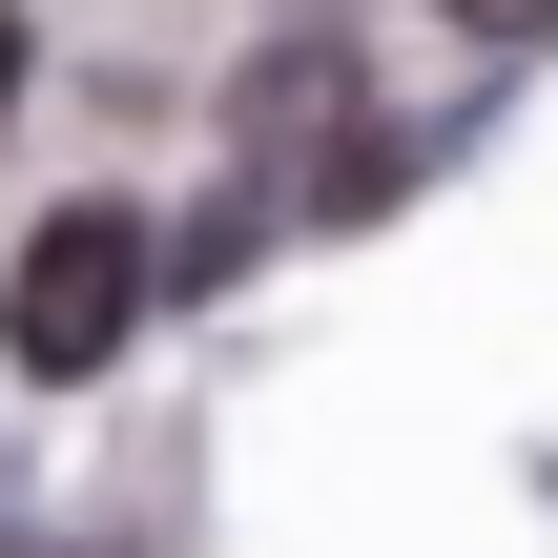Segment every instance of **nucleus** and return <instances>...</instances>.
Listing matches in <instances>:
<instances>
[{"mask_svg": "<svg viewBox=\"0 0 558 558\" xmlns=\"http://www.w3.org/2000/svg\"><path fill=\"white\" fill-rule=\"evenodd\" d=\"M124 331H145V207H41L21 228V290H0V352L41 393H83Z\"/></svg>", "mask_w": 558, "mask_h": 558, "instance_id": "nucleus-1", "label": "nucleus"}, {"mask_svg": "<svg viewBox=\"0 0 558 558\" xmlns=\"http://www.w3.org/2000/svg\"><path fill=\"white\" fill-rule=\"evenodd\" d=\"M352 104H373V62H352V41H331V21H290V41H269V62H248V186H269V207H290V166H311V145H331V124H352Z\"/></svg>", "mask_w": 558, "mask_h": 558, "instance_id": "nucleus-2", "label": "nucleus"}, {"mask_svg": "<svg viewBox=\"0 0 558 558\" xmlns=\"http://www.w3.org/2000/svg\"><path fill=\"white\" fill-rule=\"evenodd\" d=\"M456 41H558V0H435Z\"/></svg>", "mask_w": 558, "mask_h": 558, "instance_id": "nucleus-3", "label": "nucleus"}, {"mask_svg": "<svg viewBox=\"0 0 558 558\" xmlns=\"http://www.w3.org/2000/svg\"><path fill=\"white\" fill-rule=\"evenodd\" d=\"M21 83H41V41H21V0H0V124H21Z\"/></svg>", "mask_w": 558, "mask_h": 558, "instance_id": "nucleus-4", "label": "nucleus"}]
</instances>
